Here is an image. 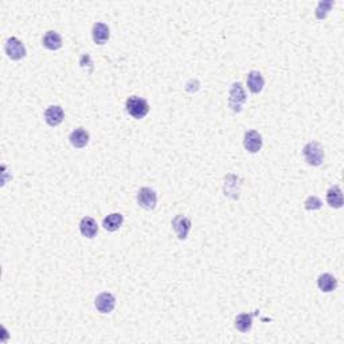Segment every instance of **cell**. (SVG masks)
<instances>
[{"mask_svg":"<svg viewBox=\"0 0 344 344\" xmlns=\"http://www.w3.org/2000/svg\"><path fill=\"white\" fill-rule=\"evenodd\" d=\"M334 2L332 0H327V2H320L317 4V8H316V18L317 19H324L328 15V12L331 11V8L334 7Z\"/></svg>","mask_w":344,"mask_h":344,"instance_id":"ffe728a7","label":"cell"},{"mask_svg":"<svg viewBox=\"0 0 344 344\" xmlns=\"http://www.w3.org/2000/svg\"><path fill=\"white\" fill-rule=\"evenodd\" d=\"M302 155H304L305 161L309 166L313 167H319L324 161V149L320 146L319 143L311 141L302 148Z\"/></svg>","mask_w":344,"mask_h":344,"instance_id":"7a4b0ae2","label":"cell"},{"mask_svg":"<svg viewBox=\"0 0 344 344\" xmlns=\"http://www.w3.org/2000/svg\"><path fill=\"white\" fill-rule=\"evenodd\" d=\"M244 146L250 153H257L262 148V137L257 131H248L244 136Z\"/></svg>","mask_w":344,"mask_h":344,"instance_id":"52a82bcc","label":"cell"},{"mask_svg":"<svg viewBox=\"0 0 344 344\" xmlns=\"http://www.w3.org/2000/svg\"><path fill=\"white\" fill-rule=\"evenodd\" d=\"M42 43L47 50L55 51V50H59L62 47V36L55 31H47L43 36Z\"/></svg>","mask_w":344,"mask_h":344,"instance_id":"2e32d148","label":"cell"},{"mask_svg":"<svg viewBox=\"0 0 344 344\" xmlns=\"http://www.w3.org/2000/svg\"><path fill=\"white\" fill-rule=\"evenodd\" d=\"M93 41L96 45H104L107 43L110 36V30L105 23H96L92 29Z\"/></svg>","mask_w":344,"mask_h":344,"instance_id":"7c38bea8","label":"cell"},{"mask_svg":"<svg viewBox=\"0 0 344 344\" xmlns=\"http://www.w3.org/2000/svg\"><path fill=\"white\" fill-rule=\"evenodd\" d=\"M172 227H174L175 233H176L179 239H186L188 235V231L191 229V220L183 215H176L172 219Z\"/></svg>","mask_w":344,"mask_h":344,"instance_id":"ba28073f","label":"cell"},{"mask_svg":"<svg viewBox=\"0 0 344 344\" xmlns=\"http://www.w3.org/2000/svg\"><path fill=\"white\" fill-rule=\"evenodd\" d=\"M234 326L239 332H244V334L249 332V331L252 330L253 326V315H250V313H241V315H238L235 317Z\"/></svg>","mask_w":344,"mask_h":344,"instance_id":"ac0fdd59","label":"cell"},{"mask_svg":"<svg viewBox=\"0 0 344 344\" xmlns=\"http://www.w3.org/2000/svg\"><path fill=\"white\" fill-rule=\"evenodd\" d=\"M125 108H127V112H128L129 116H132L136 120L144 118L149 112L148 103L144 98L137 96L129 97L127 99V103H125Z\"/></svg>","mask_w":344,"mask_h":344,"instance_id":"6da1fadb","label":"cell"},{"mask_svg":"<svg viewBox=\"0 0 344 344\" xmlns=\"http://www.w3.org/2000/svg\"><path fill=\"white\" fill-rule=\"evenodd\" d=\"M69 140L74 148H84L89 143V133L84 128H77L71 132Z\"/></svg>","mask_w":344,"mask_h":344,"instance_id":"4fadbf2b","label":"cell"},{"mask_svg":"<svg viewBox=\"0 0 344 344\" xmlns=\"http://www.w3.org/2000/svg\"><path fill=\"white\" fill-rule=\"evenodd\" d=\"M235 176L234 175H227V177L225 179V195L230 196V198L235 199L238 198V194H239V187H237L234 183Z\"/></svg>","mask_w":344,"mask_h":344,"instance_id":"d6986e66","label":"cell"},{"mask_svg":"<svg viewBox=\"0 0 344 344\" xmlns=\"http://www.w3.org/2000/svg\"><path fill=\"white\" fill-rule=\"evenodd\" d=\"M94 305L98 312L101 313H110L116 307V298L109 292H104L99 293L94 300Z\"/></svg>","mask_w":344,"mask_h":344,"instance_id":"8992f818","label":"cell"},{"mask_svg":"<svg viewBox=\"0 0 344 344\" xmlns=\"http://www.w3.org/2000/svg\"><path fill=\"white\" fill-rule=\"evenodd\" d=\"M65 118V112L59 105H53L45 110V120L50 127H57Z\"/></svg>","mask_w":344,"mask_h":344,"instance_id":"9c48e42d","label":"cell"},{"mask_svg":"<svg viewBox=\"0 0 344 344\" xmlns=\"http://www.w3.org/2000/svg\"><path fill=\"white\" fill-rule=\"evenodd\" d=\"M304 206H305V209L309 210V211H315V210L321 209L323 203H321V200H320L317 196L312 195V196H308V198H307V200H305V203H304Z\"/></svg>","mask_w":344,"mask_h":344,"instance_id":"44dd1931","label":"cell"},{"mask_svg":"<svg viewBox=\"0 0 344 344\" xmlns=\"http://www.w3.org/2000/svg\"><path fill=\"white\" fill-rule=\"evenodd\" d=\"M327 203L334 209H340L343 206V194L339 186H332L327 191Z\"/></svg>","mask_w":344,"mask_h":344,"instance_id":"e0dca14e","label":"cell"},{"mask_svg":"<svg viewBox=\"0 0 344 344\" xmlns=\"http://www.w3.org/2000/svg\"><path fill=\"white\" fill-rule=\"evenodd\" d=\"M246 98L248 97H246L245 89L241 82H234L230 88V97H229V105H230L231 110L235 113H239L244 104L246 103Z\"/></svg>","mask_w":344,"mask_h":344,"instance_id":"3957f363","label":"cell"},{"mask_svg":"<svg viewBox=\"0 0 344 344\" xmlns=\"http://www.w3.org/2000/svg\"><path fill=\"white\" fill-rule=\"evenodd\" d=\"M246 82H248L249 90H250L253 94H258V93L262 92L264 85H265V79H264L262 74L256 70H253L249 73Z\"/></svg>","mask_w":344,"mask_h":344,"instance_id":"30bf717a","label":"cell"},{"mask_svg":"<svg viewBox=\"0 0 344 344\" xmlns=\"http://www.w3.org/2000/svg\"><path fill=\"white\" fill-rule=\"evenodd\" d=\"M6 53H7L8 58H11L12 60H21L26 57V47L25 45L15 36H11L10 39H7L6 42Z\"/></svg>","mask_w":344,"mask_h":344,"instance_id":"277c9868","label":"cell"},{"mask_svg":"<svg viewBox=\"0 0 344 344\" xmlns=\"http://www.w3.org/2000/svg\"><path fill=\"white\" fill-rule=\"evenodd\" d=\"M317 287H319L320 291L326 292V293L335 291L337 287L336 277L330 273L320 274L319 278H317Z\"/></svg>","mask_w":344,"mask_h":344,"instance_id":"5bb4252c","label":"cell"},{"mask_svg":"<svg viewBox=\"0 0 344 344\" xmlns=\"http://www.w3.org/2000/svg\"><path fill=\"white\" fill-rule=\"evenodd\" d=\"M123 222H124V216L121 215L120 213H112L107 218H104L103 226L105 230L113 233V231H117L123 226Z\"/></svg>","mask_w":344,"mask_h":344,"instance_id":"9a60e30c","label":"cell"},{"mask_svg":"<svg viewBox=\"0 0 344 344\" xmlns=\"http://www.w3.org/2000/svg\"><path fill=\"white\" fill-rule=\"evenodd\" d=\"M79 230H81V234L84 237L94 238L98 233V225L92 216H84L79 222Z\"/></svg>","mask_w":344,"mask_h":344,"instance_id":"8fae6325","label":"cell"},{"mask_svg":"<svg viewBox=\"0 0 344 344\" xmlns=\"http://www.w3.org/2000/svg\"><path fill=\"white\" fill-rule=\"evenodd\" d=\"M137 203L138 206L146 210H153L156 207L157 195L152 188L143 187L137 192Z\"/></svg>","mask_w":344,"mask_h":344,"instance_id":"5b68a950","label":"cell"}]
</instances>
